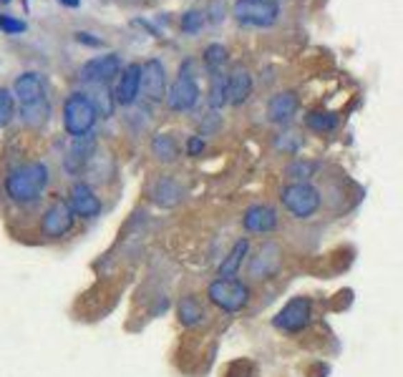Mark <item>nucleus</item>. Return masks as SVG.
Instances as JSON below:
<instances>
[{"mask_svg": "<svg viewBox=\"0 0 403 377\" xmlns=\"http://www.w3.org/2000/svg\"><path fill=\"white\" fill-rule=\"evenodd\" d=\"M232 13L242 25L270 28V25L278 23L280 5L275 3V0H237Z\"/></svg>", "mask_w": 403, "mask_h": 377, "instance_id": "obj_5", "label": "nucleus"}, {"mask_svg": "<svg viewBox=\"0 0 403 377\" xmlns=\"http://www.w3.org/2000/svg\"><path fill=\"white\" fill-rule=\"evenodd\" d=\"M249 93H252V76H249L247 68L237 66V68L227 76V103L242 106V103L249 99Z\"/></svg>", "mask_w": 403, "mask_h": 377, "instance_id": "obj_17", "label": "nucleus"}, {"mask_svg": "<svg viewBox=\"0 0 403 377\" xmlns=\"http://www.w3.org/2000/svg\"><path fill=\"white\" fill-rule=\"evenodd\" d=\"M313 320V300L310 297H293L278 315L272 317V327L280 332H300Z\"/></svg>", "mask_w": 403, "mask_h": 377, "instance_id": "obj_7", "label": "nucleus"}, {"mask_svg": "<svg viewBox=\"0 0 403 377\" xmlns=\"http://www.w3.org/2000/svg\"><path fill=\"white\" fill-rule=\"evenodd\" d=\"M73 224H76V214H73L71 204L56 199L40 216V234L46 239H63L66 234H71Z\"/></svg>", "mask_w": 403, "mask_h": 377, "instance_id": "obj_8", "label": "nucleus"}, {"mask_svg": "<svg viewBox=\"0 0 403 377\" xmlns=\"http://www.w3.org/2000/svg\"><path fill=\"white\" fill-rule=\"evenodd\" d=\"M177 317L184 327H197V324L204 322V307L194 294H184L177 302Z\"/></svg>", "mask_w": 403, "mask_h": 377, "instance_id": "obj_21", "label": "nucleus"}, {"mask_svg": "<svg viewBox=\"0 0 403 377\" xmlns=\"http://www.w3.org/2000/svg\"><path fill=\"white\" fill-rule=\"evenodd\" d=\"M139 91H141V66L139 63H132V66H126L121 78H119L114 99L121 106H132L134 101H136V96H139Z\"/></svg>", "mask_w": 403, "mask_h": 377, "instance_id": "obj_16", "label": "nucleus"}, {"mask_svg": "<svg viewBox=\"0 0 403 377\" xmlns=\"http://www.w3.org/2000/svg\"><path fill=\"white\" fill-rule=\"evenodd\" d=\"M86 96L91 99V103L96 106L99 116H111V114H114V103H117V99L111 96L109 83H93V86H86Z\"/></svg>", "mask_w": 403, "mask_h": 377, "instance_id": "obj_23", "label": "nucleus"}, {"mask_svg": "<svg viewBox=\"0 0 403 377\" xmlns=\"http://www.w3.org/2000/svg\"><path fill=\"white\" fill-rule=\"evenodd\" d=\"M249 287L242 282V279H215L210 287H207V300L219 307L222 312H240L249 304Z\"/></svg>", "mask_w": 403, "mask_h": 377, "instance_id": "obj_4", "label": "nucleus"}, {"mask_svg": "<svg viewBox=\"0 0 403 377\" xmlns=\"http://www.w3.org/2000/svg\"><path fill=\"white\" fill-rule=\"evenodd\" d=\"M297 114V96L293 91H282L275 93L267 103V121L278 123V126H285L290 123Z\"/></svg>", "mask_w": 403, "mask_h": 377, "instance_id": "obj_14", "label": "nucleus"}, {"mask_svg": "<svg viewBox=\"0 0 403 377\" xmlns=\"http://www.w3.org/2000/svg\"><path fill=\"white\" fill-rule=\"evenodd\" d=\"M0 3H8V0H0Z\"/></svg>", "mask_w": 403, "mask_h": 377, "instance_id": "obj_35", "label": "nucleus"}, {"mask_svg": "<svg viewBox=\"0 0 403 377\" xmlns=\"http://www.w3.org/2000/svg\"><path fill=\"white\" fill-rule=\"evenodd\" d=\"M305 123H308V129L323 133V131H330V129H335L338 116L330 114V111H310V114L305 116Z\"/></svg>", "mask_w": 403, "mask_h": 377, "instance_id": "obj_25", "label": "nucleus"}, {"mask_svg": "<svg viewBox=\"0 0 403 377\" xmlns=\"http://www.w3.org/2000/svg\"><path fill=\"white\" fill-rule=\"evenodd\" d=\"M48 118H51V103H48V99L21 106V121H23L28 129H40V126H46Z\"/></svg>", "mask_w": 403, "mask_h": 377, "instance_id": "obj_22", "label": "nucleus"}, {"mask_svg": "<svg viewBox=\"0 0 403 377\" xmlns=\"http://www.w3.org/2000/svg\"><path fill=\"white\" fill-rule=\"evenodd\" d=\"M242 226L247 234H272L280 226L278 209L270 204H252L242 214Z\"/></svg>", "mask_w": 403, "mask_h": 377, "instance_id": "obj_10", "label": "nucleus"}, {"mask_svg": "<svg viewBox=\"0 0 403 377\" xmlns=\"http://www.w3.org/2000/svg\"><path fill=\"white\" fill-rule=\"evenodd\" d=\"M119 68H121V61H119L117 53H106V55H96L91 61H86L81 66V81L86 86L93 83H109L111 78L117 76Z\"/></svg>", "mask_w": 403, "mask_h": 377, "instance_id": "obj_9", "label": "nucleus"}, {"mask_svg": "<svg viewBox=\"0 0 403 377\" xmlns=\"http://www.w3.org/2000/svg\"><path fill=\"white\" fill-rule=\"evenodd\" d=\"M280 201L293 219L305 222V219H313L320 211L323 194H320L318 186L308 184V181H293L280 192Z\"/></svg>", "mask_w": 403, "mask_h": 377, "instance_id": "obj_2", "label": "nucleus"}, {"mask_svg": "<svg viewBox=\"0 0 403 377\" xmlns=\"http://www.w3.org/2000/svg\"><path fill=\"white\" fill-rule=\"evenodd\" d=\"M197 101H199V86H197V78L192 73V63L186 61L182 63L174 86L167 91V106L171 111H192L197 106Z\"/></svg>", "mask_w": 403, "mask_h": 377, "instance_id": "obj_6", "label": "nucleus"}, {"mask_svg": "<svg viewBox=\"0 0 403 377\" xmlns=\"http://www.w3.org/2000/svg\"><path fill=\"white\" fill-rule=\"evenodd\" d=\"M13 118V93L8 88H0V129L8 126Z\"/></svg>", "mask_w": 403, "mask_h": 377, "instance_id": "obj_29", "label": "nucleus"}, {"mask_svg": "<svg viewBox=\"0 0 403 377\" xmlns=\"http://www.w3.org/2000/svg\"><path fill=\"white\" fill-rule=\"evenodd\" d=\"M71 209H73V214L81 216V219H96L101 214V199L96 196L91 186L86 184V181H76V184L71 186V199H69Z\"/></svg>", "mask_w": 403, "mask_h": 377, "instance_id": "obj_12", "label": "nucleus"}, {"mask_svg": "<svg viewBox=\"0 0 403 377\" xmlns=\"http://www.w3.org/2000/svg\"><path fill=\"white\" fill-rule=\"evenodd\" d=\"M93 154V136L88 133V136H78L76 141H73V146H71L69 151V159H66V169L71 171V174H78V171L84 169L86 161H88V156Z\"/></svg>", "mask_w": 403, "mask_h": 377, "instance_id": "obj_20", "label": "nucleus"}, {"mask_svg": "<svg viewBox=\"0 0 403 377\" xmlns=\"http://www.w3.org/2000/svg\"><path fill=\"white\" fill-rule=\"evenodd\" d=\"M96 118H99V111L86 93H71L63 103V129L73 139L88 136L96 126Z\"/></svg>", "mask_w": 403, "mask_h": 377, "instance_id": "obj_3", "label": "nucleus"}, {"mask_svg": "<svg viewBox=\"0 0 403 377\" xmlns=\"http://www.w3.org/2000/svg\"><path fill=\"white\" fill-rule=\"evenodd\" d=\"M182 196H184V189L174 181L171 177H164L159 179L154 184V189H151V199L159 204V207H177L179 201H182Z\"/></svg>", "mask_w": 403, "mask_h": 377, "instance_id": "obj_19", "label": "nucleus"}, {"mask_svg": "<svg viewBox=\"0 0 403 377\" xmlns=\"http://www.w3.org/2000/svg\"><path fill=\"white\" fill-rule=\"evenodd\" d=\"M227 103V76L222 70L212 73V91H210V106L219 108Z\"/></svg>", "mask_w": 403, "mask_h": 377, "instance_id": "obj_26", "label": "nucleus"}, {"mask_svg": "<svg viewBox=\"0 0 403 377\" xmlns=\"http://www.w3.org/2000/svg\"><path fill=\"white\" fill-rule=\"evenodd\" d=\"M204 25V16H202L199 10H189L184 18H182V28H184L186 33H197Z\"/></svg>", "mask_w": 403, "mask_h": 377, "instance_id": "obj_30", "label": "nucleus"}, {"mask_svg": "<svg viewBox=\"0 0 403 377\" xmlns=\"http://www.w3.org/2000/svg\"><path fill=\"white\" fill-rule=\"evenodd\" d=\"M280 262H282V252L275 242H265L255 252V257H249V274L255 279H270L278 274Z\"/></svg>", "mask_w": 403, "mask_h": 377, "instance_id": "obj_11", "label": "nucleus"}, {"mask_svg": "<svg viewBox=\"0 0 403 377\" xmlns=\"http://www.w3.org/2000/svg\"><path fill=\"white\" fill-rule=\"evenodd\" d=\"M204 63L207 68L215 73V70H222V66L227 63V48L219 46V43H212V46L204 48Z\"/></svg>", "mask_w": 403, "mask_h": 377, "instance_id": "obj_27", "label": "nucleus"}, {"mask_svg": "<svg viewBox=\"0 0 403 377\" xmlns=\"http://www.w3.org/2000/svg\"><path fill=\"white\" fill-rule=\"evenodd\" d=\"M48 181H51V169L43 161H31L10 171L5 179V192H8L10 201L25 207V204L40 199Z\"/></svg>", "mask_w": 403, "mask_h": 377, "instance_id": "obj_1", "label": "nucleus"}, {"mask_svg": "<svg viewBox=\"0 0 403 377\" xmlns=\"http://www.w3.org/2000/svg\"><path fill=\"white\" fill-rule=\"evenodd\" d=\"M151 151H154V156L162 164L177 161V156H179L177 141H174V136H169V133H156L154 139H151Z\"/></svg>", "mask_w": 403, "mask_h": 377, "instance_id": "obj_24", "label": "nucleus"}, {"mask_svg": "<svg viewBox=\"0 0 403 377\" xmlns=\"http://www.w3.org/2000/svg\"><path fill=\"white\" fill-rule=\"evenodd\" d=\"M249 257V242L247 239H240V242H234V246L230 249V255L222 259V264H219L217 270V277L222 279H230L234 277L237 272H240V267L245 264V259Z\"/></svg>", "mask_w": 403, "mask_h": 377, "instance_id": "obj_18", "label": "nucleus"}, {"mask_svg": "<svg viewBox=\"0 0 403 377\" xmlns=\"http://www.w3.org/2000/svg\"><path fill=\"white\" fill-rule=\"evenodd\" d=\"M76 40L78 43H86V46H101V40L99 38H91V33H76Z\"/></svg>", "mask_w": 403, "mask_h": 377, "instance_id": "obj_33", "label": "nucleus"}, {"mask_svg": "<svg viewBox=\"0 0 403 377\" xmlns=\"http://www.w3.org/2000/svg\"><path fill=\"white\" fill-rule=\"evenodd\" d=\"M61 5H66V8H78L81 5V0H58Z\"/></svg>", "mask_w": 403, "mask_h": 377, "instance_id": "obj_34", "label": "nucleus"}, {"mask_svg": "<svg viewBox=\"0 0 403 377\" xmlns=\"http://www.w3.org/2000/svg\"><path fill=\"white\" fill-rule=\"evenodd\" d=\"M315 171H318V166H315L313 161H293L285 169V174L290 179H297V181H308V179H310Z\"/></svg>", "mask_w": 403, "mask_h": 377, "instance_id": "obj_28", "label": "nucleus"}, {"mask_svg": "<svg viewBox=\"0 0 403 377\" xmlns=\"http://www.w3.org/2000/svg\"><path fill=\"white\" fill-rule=\"evenodd\" d=\"M0 31L10 33V36H18V33L25 31V23L13 16H0Z\"/></svg>", "mask_w": 403, "mask_h": 377, "instance_id": "obj_31", "label": "nucleus"}, {"mask_svg": "<svg viewBox=\"0 0 403 377\" xmlns=\"http://www.w3.org/2000/svg\"><path fill=\"white\" fill-rule=\"evenodd\" d=\"M13 93H16V99L21 101V106L25 103H36V101H43L46 99V86H43V78L38 73H21L16 78V83H13Z\"/></svg>", "mask_w": 403, "mask_h": 377, "instance_id": "obj_15", "label": "nucleus"}, {"mask_svg": "<svg viewBox=\"0 0 403 377\" xmlns=\"http://www.w3.org/2000/svg\"><path fill=\"white\" fill-rule=\"evenodd\" d=\"M141 88L149 96V101H164L167 99V70L162 61H147L141 66Z\"/></svg>", "mask_w": 403, "mask_h": 377, "instance_id": "obj_13", "label": "nucleus"}, {"mask_svg": "<svg viewBox=\"0 0 403 377\" xmlns=\"http://www.w3.org/2000/svg\"><path fill=\"white\" fill-rule=\"evenodd\" d=\"M186 151H189V156H199L202 151H204V141H202L199 136H192L189 144H186Z\"/></svg>", "mask_w": 403, "mask_h": 377, "instance_id": "obj_32", "label": "nucleus"}]
</instances>
